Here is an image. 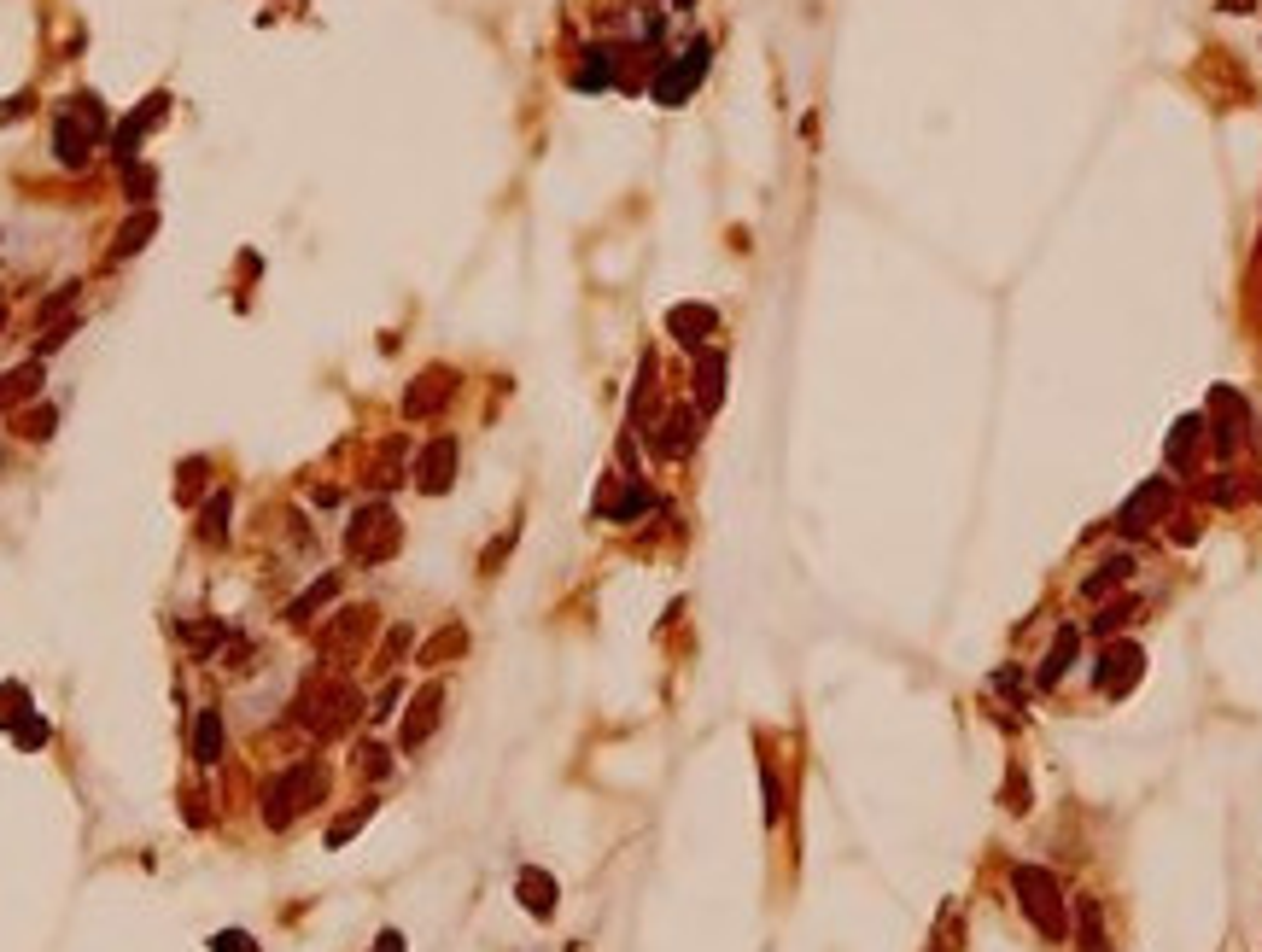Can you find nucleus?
<instances>
[{
  "label": "nucleus",
  "mask_w": 1262,
  "mask_h": 952,
  "mask_svg": "<svg viewBox=\"0 0 1262 952\" xmlns=\"http://www.w3.org/2000/svg\"><path fill=\"white\" fill-rule=\"evenodd\" d=\"M346 550H351V561H386L398 550V514L386 509V502H368V509H357V521H351V532H346Z\"/></svg>",
  "instance_id": "nucleus-4"
},
{
  "label": "nucleus",
  "mask_w": 1262,
  "mask_h": 952,
  "mask_svg": "<svg viewBox=\"0 0 1262 952\" xmlns=\"http://www.w3.org/2000/svg\"><path fill=\"white\" fill-rule=\"evenodd\" d=\"M211 952H257V941L246 929H217L211 935Z\"/></svg>",
  "instance_id": "nucleus-21"
},
{
  "label": "nucleus",
  "mask_w": 1262,
  "mask_h": 952,
  "mask_svg": "<svg viewBox=\"0 0 1262 952\" xmlns=\"http://www.w3.org/2000/svg\"><path fill=\"white\" fill-rule=\"evenodd\" d=\"M357 689L351 684H310L305 689V701H298V725L316 730V737H334V730H346L351 719H357Z\"/></svg>",
  "instance_id": "nucleus-2"
},
{
  "label": "nucleus",
  "mask_w": 1262,
  "mask_h": 952,
  "mask_svg": "<svg viewBox=\"0 0 1262 952\" xmlns=\"http://www.w3.org/2000/svg\"><path fill=\"white\" fill-rule=\"evenodd\" d=\"M720 380H725V357L708 351V357H701V368H696V386H701V403H708V410L720 403Z\"/></svg>",
  "instance_id": "nucleus-16"
},
{
  "label": "nucleus",
  "mask_w": 1262,
  "mask_h": 952,
  "mask_svg": "<svg viewBox=\"0 0 1262 952\" xmlns=\"http://www.w3.org/2000/svg\"><path fill=\"white\" fill-rule=\"evenodd\" d=\"M1017 894H1023V906H1029V917H1041V929L1046 935H1058L1064 929V917H1058V894H1052V876L1046 871H1017Z\"/></svg>",
  "instance_id": "nucleus-5"
},
{
  "label": "nucleus",
  "mask_w": 1262,
  "mask_h": 952,
  "mask_svg": "<svg viewBox=\"0 0 1262 952\" xmlns=\"http://www.w3.org/2000/svg\"><path fill=\"white\" fill-rule=\"evenodd\" d=\"M193 760H199V766H217V760H223V713H217V707H205V713H199Z\"/></svg>",
  "instance_id": "nucleus-10"
},
{
  "label": "nucleus",
  "mask_w": 1262,
  "mask_h": 952,
  "mask_svg": "<svg viewBox=\"0 0 1262 952\" xmlns=\"http://www.w3.org/2000/svg\"><path fill=\"white\" fill-rule=\"evenodd\" d=\"M1164 502H1169V485H1164V480H1157V485H1145V492H1140V497L1123 509V532H1140V521H1152V514L1164 509Z\"/></svg>",
  "instance_id": "nucleus-12"
},
{
  "label": "nucleus",
  "mask_w": 1262,
  "mask_h": 952,
  "mask_svg": "<svg viewBox=\"0 0 1262 952\" xmlns=\"http://www.w3.org/2000/svg\"><path fill=\"white\" fill-rule=\"evenodd\" d=\"M375 952H404V935H398V929H386V935H380V947H375Z\"/></svg>",
  "instance_id": "nucleus-25"
},
{
  "label": "nucleus",
  "mask_w": 1262,
  "mask_h": 952,
  "mask_svg": "<svg viewBox=\"0 0 1262 952\" xmlns=\"http://www.w3.org/2000/svg\"><path fill=\"white\" fill-rule=\"evenodd\" d=\"M433 707H439V689H421V701H415V719L404 725V748H415V742L427 737V730H433V719H439Z\"/></svg>",
  "instance_id": "nucleus-15"
},
{
  "label": "nucleus",
  "mask_w": 1262,
  "mask_h": 952,
  "mask_svg": "<svg viewBox=\"0 0 1262 952\" xmlns=\"http://www.w3.org/2000/svg\"><path fill=\"white\" fill-rule=\"evenodd\" d=\"M620 77V48H585V65L573 70V89H585V94H596V89H608V82Z\"/></svg>",
  "instance_id": "nucleus-7"
},
{
  "label": "nucleus",
  "mask_w": 1262,
  "mask_h": 952,
  "mask_svg": "<svg viewBox=\"0 0 1262 952\" xmlns=\"http://www.w3.org/2000/svg\"><path fill=\"white\" fill-rule=\"evenodd\" d=\"M123 187H129L135 199H147V193H152V170H135V176H123Z\"/></svg>",
  "instance_id": "nucleus-24"
},
{
  "label": "nucleus",
  "mask_w": 1262,
  "mask_h": 952,
  "mask_svg": "<svg viewBox=\"0 0 1262 952\" xmlns=\"http://www.w3.org/2000/svg\"><path fill=\"white\" fill-rule=\"evenodd\" d=\"M444 380H451V368H427L421 380L410 386V398H404V415H433L439 403L451 398V386H444Z\"/></svg>",
  "instance_id": "nucleus-8"
},
{
  "label": "nucleus",
  "mask_w": 1262,
  "mask_h": 952,
  "mask_svg": "<svg viewBox=\"0 0 1262 952\" xmlns=\"http://www.w3.org/2000/svg\"><path fill=\"white\" fill-rule=\"evenodd\" d=\"M18 432H24V439H48V432H53V410H30L18 421Z\"/></svg>",
  "instance_id": "nucleus-22"
},
{
  "label": "nucleus",
  "mask_w": 1262,
  "mask_h": 952,
  "mask_svg": "<svg viewBox=\"0 0 1262 952\" xmlns=\"http://www.w3.org/2000/svg\"><path fill=\"white\" fill-rule=\"evenodd\" d=\"M223 532H228V492H217V497H211V509H205V526H199V538H205V544H217Z\"/></svg>",
  "instance_id": "nucleus-19"
},
{
  "label": "nucleus",
  "mask_w": 1262,
  "mask_h": 952,
  "mask_svg": "<svg viewBox=\"0 0 1262 952\" xmlns=\"http://www.w3.org/2000/svg\"><path fill=\"white\" fill-rule=\"evenodd\" d=\"M451 480H456V439H433L421 451V461H415V485L421 492H451Z\"/></svg>",
  "instance_id": "nucleus-6"
},
{
  "label": "nucleus",
  "mask_w": 1262,
  "mask_h": 952,
  "mask_svg": "<svg viewBox=\"0 0 1262 952\" xmlns=\"http://www.w3.org/2000/svg\"><path fill=\"white\" fill-rule=\"evenodd\" d=\"M322 789H327V772H322V760H298V766H286L276 783L264 789V818L276 830H286L305 806L322 801Z\"/></svg>",
  "instance_id": "nucleus-1"
},
{
  "label": "nucleus",
  "mask_w": 1262,
  "mask_h": 952,
  "mask_svg": "<svg viewBox=\"0 0 1262 952\" xmlns=\"http://www.w3.org/2000/svg\"><path fill=\"white\" fill-rule=\"evenodd\" d=\"M0 322H6V305H0Z\"/></svg>",
  "instance_id": "nucleus-26"
},
{
  "label": "nucleus",
  "mask_w": 1262,
  "mask_h": 952,
  "mask_svg": "<svg viewBox=\"0 0 1262 952\" xmlns=\"http://www.w3.org/2000/svg\"><path fill=\"white\" fill-rule=\"evenodd\" d=\"M36 386H41V363L18 368V374H6V380H0V403H18V398H30Z\"/></svg>",
  "instance_id": "nucleus-17"
},
{
  "label": "nucleus",
  "mask_w": 1262,
  "mask_h": 952,
  "mask_svg": "<svg viewBox=\"0 0 1262 952\" xmlns=\"http://www.w3.org/2000/svg\"><path fill=\"white\" fill-rule=\"evenodd\" d=\"M152 234H158V216H152V211H140L135 223H123V234H118V257H135Z\"/></svg>",
  "instance_id": "nucleus-14"
},
{
  "label": "nucleus",
  "mask_w": 1262,
  "mask_h": 952,
  "mask_svg": "<svg viewBox=\"0 0 1262 952\" xmlns=\"http://www.w3.org/2000/svg\"><path fill=\"white\" fill-rule=\"evenodd\" d=\"M357 772H368V777H386V754H380L375 742H368V748H357Z\"/></svg>",
  "instance_id": "nucleus-23"
},
{
  "label": "nucleus",
  "mask_w": 1262,
  "mask_h": 952,
  "mask_svg": "<svg viewBox=\"0 0 1262 952\" xmlns=\"http://www.w3.org/2000/svg\"><path fill=\"white\" fill-rule=\"evenodd\" d=\"M334 590H339V573H322V579H316V585L305 590V596H298L293 608H286V619H293V626H305V619H310L316 608H322V602L334 596Z\"/></svg>",
  "instance_id": "nucleus-13"
},
{
  "label": "nucleus",
  "mask_w": 1262,
  "mask_h": 952,
  "mask_svg": "<svg viewBox=\"0 0 1262 952\" xmlns=\"http://www.w3.org/2000/svg\"><path fill=\"white\" fill-rule=\"evenodd\" d=\"M521 900H526L533 917H550L555 912V883L543 871H521Z\"/></svg>",
  "instance_id": "nucleus-11"
},
{
  "label": "nucleus",
  "mask_w": 1262,
  "mask_h": 952,
  "mask_svg": "<svg viewBox=\"0 0 1262 952\" xmlns=\"http://www.w3.org/2000/svg\"><path fill=\"white\" fill-rule=\"evenodd\" d=\"M708 59H713V41L708 36H696L679 59H667L661 70H655V89H649L655 106H684V94H696V82L708 77Z\"/></svg>",
  "instance_id": "nucleus-3"
},
{
  "label": "nucleus",
  "mask_w": 1262,
  "mask_h": 952,
  "mask_svg": "<svg viewBox=\"0 0 1262 952\" xmlns=\"http://www.w3.org/2000/svg\"><path fill=\"white\" fill-rule=\"evenodd\" d=\"M713 322H720V316H713L708 305H679V310L667 316V327H672V334H679L684 345H701V339L713 334Z\"/></svg>",
  "instance_id": "nucleus-9"
},
{
  "label": "nucleus",
  "mask_w": 1262,
  "mask_h": 952,
  "mask_svg": "<svg viewBox=\"0 0 1262 952\" xmlns=\"http://www.w3.org/2000/svg\"><path fill=\"white\" fill-rule=\"evenodd\" d=\"M679 6H684V0H679Z\"/></svg>",
  "instance_id": "nucleus-27"
},
{
  "label": "nucleus",
  "mask_w": 1262,
  "mask_h": 952,
  "mask_svg": "<svg viewBox=\"0 0 1262 952\" xmlns=\"http://www.w3.org/2000/svg\"><path fill=\"white\" fill-rule=\"evenodd\" d=\"M368 619H375L368 608H363V614H357V608H351V614H339V626L327 631V643H334V648H346V643H357V638H368Z\"/></svg>",
  "instance_id": "nucleus-18"
},
{
  "label": "nucleus",
  "mask_w": 1262,
  "mask_h": 952,
  "mask_svg": "<svg viewBox=\"0 0 1262 952\" xmlns=\"http://www.w3.org/2000/svg\"><path fill=\"white\" fill-rule=\"evenodd\" d=\"M368 813H375V806H357V813H346V818H339V824H334V830H327V847H346V842H351V835H357V830H363V824H368Z\"/></svg>",
  "instance_id": "nucleus-20"
}]
</instances>
